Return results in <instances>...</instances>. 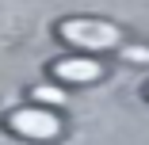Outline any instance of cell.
<instances>
[{
    "label": "cell",
    "instance_id": "obj_1",
    "mask_svg": "<svg viewBox=\"0 0 149 145\" xmlns=\"http://www.w3.org/2000/svg\"><path fill=\"white\" fill-rule=\"evenodd\" d=\"M54 31L65 46H73L80 53H107V50L123 46V27L111 19H100V15H65V19H57Z\"/></svg>",
    "mask_w": 149,
    "mask_h": 145
},
{
    "label": "cell",
    "instance_id": "obj_2",
    "mask_svg": "<svg viewBox=\"0 0 149 145\" xmlns=\"http://www.w3.org/2000/svg\"><path fill=\"white\" fill-rule=\"evenodd\" d=\"M4 130L23 137V141H61L65 137V122H61V114H57L54 107H42V103H23L15 111L4 114Z\"/></svg>",
    "mask_w": 149,
    "mask_h": 145
},
{
    "label": "cell",
    "instance_id": "obj_3",
    "mask_svg": "<svg viewBox=\"0 0 149 145\" xmlns=\"http://www.w3.org/2000/svg\"><path fill=\"white\" fill-rule=\"evenodd\" d=\"M50 76L57 84H100L107 76V65L96 61V57H88V53L57 57V61H50Z\"/></svg>",
    "mask_w": 149,
    "mask_h": 145
},
{
    "label": "cell",
    "instance_id": "obj_4",
    "mask_svg": "<svg viewBox=\"0 0 149 145\" xmlns=\"http://www.w3.org/2000/svg\"><path fill=\"white\" fill-rule=\"evenodd\" d=\"M31 99H35V103H42V107H50V103H61V99H65V92H61V88H50V84H42V88H35V92H31Z\"/></svg>",
    "mask_w": 149,
    "mask_h": 145
},
{
    "label": "cell",
    "instance_id": "obj_5",
    "mask_svg": "<svg viewBox=\"0 0 149 145\" xmlns=\"http://www.w3.org/2000/svg\"><path fill=\"white\" fill-rule=\"evenodd\" d=\"M126 57H134V61H149V50H141V46H134V50H126Z\"/></svg>",
    "mask_w": 149,
    "mask_h": 145
},
{
    "label": "cell",
    "instance_id": "obj_6",
    "mask_svg": "<svg viewBox=\"0 0 149 145\" xmlns=\"http://www.w3.org/2000/svg\"><path fill=\"white\" fill-rule=\"evenodd\" d=\"M141 92H145V99H149V84H145V88H141Z\"/></svg>",
    "mask_w": 149,
    "mask_h": 145
}]
</instances>
